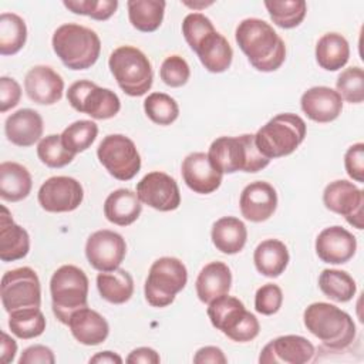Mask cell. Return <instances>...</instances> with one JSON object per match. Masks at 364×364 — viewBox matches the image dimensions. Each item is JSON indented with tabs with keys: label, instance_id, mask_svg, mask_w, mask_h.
Here are the masks:
<instances>
[{
	"label": "cell",
	"instance_id": "1",
	"mask_svg": "<svg viewBox=\"0 0 364 364\" xmlns=\"http://www.w3.org/2000/svg\"><path fill=\"white\" fill-rule=\"evenodd\" d=\"M235 38L257 71H276L286 60L284 41L264 20L253 17L242 20L236 27Z\"/></svg>",
	"mask_w": 364,
	"mask_h": 364
},
{
	"label": "cell",
	"instance_id": "2",
	"mask_svg": "<svg viewBox=\"0 0 364 364\" xmlns=\"http://www.w3.org/2000/svg\"><path fill=\"white\" fill-rule=\"evenodd\" d=\"M306 328L331 350H343L355 338V324L348 313L334 304L317 301L303 313Z\"/></svg>",
	"mask_w": 364,
	"mask_h": 364
},
{
	"label": "cell",
	"instance_id": "3",
	"mask_svg": "<svg viewBox=\"0 0 364 364\" xmlns=\"http://www.w3.org/2000/svg\"><path fill=\"white\" fill-rule=\"evenodd\" d=\"M208 158L220 173L237 171L255 173L264 169L270 162L256 148L253 134L216 138L209 146Z\"/></svg>",
	"mask_w": 364,
	"mask_h": 364
},
{
	"label": "cell",
	"instance_id": "4",
	"mask_svg": "<svg viewBox=\"0 0 364 364\" xmlns=\"http://www.w3.org/2000/svg\"><path fill=\"white\" fill-rule=\"evenodd\" d=\"M53 50L70 70H87L94 65L101 53L98 34L75 23L61 24L51 38Z\"/></svg>",
	"mask_w": 364,
	"mask_h": 364
},
{
	"label": "cell",
	"instance_id": "5",
	"mask_svg": "<svg viewBox=\"0 0 364 364\" xmlns=\"http://www.w3.org/2000/svg\"><path fill=\"white\" fill-rule=\"evenodd\" d=\"M306 129L304 119L297 114H277L255 134V144L267 159L287 156L304 141Z\"/></svg>",
	"mask_w": 364,
	"mask_h": 364
},
{
	"label": "cell",
	"instance_id": "6",
	"mask_svg": "<svg viewBox=\"0 0 364 364\" xmlns=\"http://www.w3.org/2000/svg\"><path fill=\"white\" fill-rule=\"evenodd\" d=\"M208 316L212 326L236 343H247L257 337L260 324L256 316L245 309V304L229 294H222L208 304Z\"/></svg>",
	"mask_w": 364,
	"mask_h": 364
},
{
	"label": "cell",
	"instance_id": "7",
	"mask_svg": "<svg viewBox=\"0 0 364 364\" xmlns=\"http://www.w3.org/2000/svg\"><path fill=\"white\" fill-rule=\"evenodd\" d=\"M50 293L54 316L67 324L74 311L87 306L88 277L80 267L64 264L53 273Z\"/></svg>",
	"mask_w": 364,
	"mask_h": 364
},
{
	"label": "cell",
	"instance_id": "8",
	"mask_svg": "<svg viewBox=\"0 0 364 364\" xmlns=\"http://www.w3.org/2000/svg\"><path fill=\"white\" fill-rule=\"evenodd\" d=\"M108 67L119 88L129 97H141L152 87L151 61L136 47L121 46L115 48L109 55Z\"/></svg>",
	"mask_w": 364,
	"mask_h": 364
},
{
	"label": "cell",
	"instance_id": "9",
	"mask_svg": "<svg viewBox=\"0 0 364 364\" xmlns=\"http://www.w3.org/2000/svg\"><path fill=\"white\" fill-rule=\"evenodd\" d=\"M188 270L185 264L171 256L156 259L145 280V299L152 307H166L186 286Z\"/></svg>",
	"mask_w": 364,
	"mask_h": 364
},
{
	"label": "cell",
	"instance_id": "10",
	"mask_svg": "<svg viewBox=\"0 0 364 364\" xmlns=\"http://www.w3.org/2000/svg\"><path fill=\"white\" fill-rule=\"evenodd\" d=\"M67 100L75 111L94 119H109L121 109V101L114 91L88 80L73 82L68 87Z\"/></svg>",
	"mask_w": 364,
	"mask_h": 364
},
{
	"label": "cell",
	"instance_id": "11",
	"mask_svg": "<svg viewBox=\"0 0 364 364\" xmlns=\"http://www.w3.org/2000/svg\"><path fill=\"white\" fill-rule=\"evenodd\" d=\"M97 156L118 181H129L141 169V156L134 141L122 134L107 135L97 148Z\"/></svg>",
	"mask_w": 364,
	"mask_h": 364
},
{
	"label": "cell",
	"instance_id": "12",
	"mask_svg": "<svg viewBox=\"0 0 364 364\" xmlns=\"http://www.w3.org/2000/svg\"><path fill=\"white\" fill-rule=\"evenodd\" d=\"M1 303L7 313L40 307L41 286L37 273L28 266L6 272L1 277Z\"/></svg>",
	"mask_w": 364,
	"mask_h": 364
},
{
	"label": "cell",
	"instance_id": "13",
	"mask_svg": "<svg viewBox=\"0 0 364 364\" xmlns=\"http://www.w3.org/2000/svg\"><path fill=\"white\" fill-rule=\"evenodd\" d=\"M323 202L328 210L344 216L351 226L358 230L363 229L364 193L353 182L346 179L330 182L324 188Z\"/></svg>",
	"mask_w": 364,
	"mask_h": 364
},
{
	"label": "cell",
	"instance_id": "14",
	"mask_svg": "<svg viewBox=\"0 0 364 364\" xmlns=\"http://www.w3.org/2000/svg\"><path fill=\"white\" fill-rule=\"evenodd\" d=\"M125 255L127 243L124 237L114 230H97L87 239V260L98 272H111L118 269Z\"/></svg>",
	"mask_w": 364,
	"mask_h": 364
},
{
	"label": "cell",
	"instance_id": "15",
	"mask_svg": "<svg viewBox=\"0 0 364 364\" xmlns=\"http://www.w3.org/2000/svg\"><path fill=\"white\" fill-rule=\"evenodd\" d=\"M37 199L40 206L47 212H71L81 205L84 189L71 176H51L40 186Z\"/></svg>",
	"mask_w": 364,
	"mask_h": 364
},
{
	"label": "cell",
	"instance_id": "16",
	"mask_svg": "<svg viewBox=\"0 0 364 364\" xmlns=\"http://www.w3.org/2000/svg\"><path fill=\"white\" fill-rule=\"evenodd\" d=\"M139 200L159 212H171L181 205V192L176 181L165 172L146 173L136 185Z\"/></svg>",
	"mask_w": 364,
	"mask_h": 364
},
{
	"label": "cell",
	"instance_id": "17",
	"mask_svg": "<svg viewBox=\"0 0 364 364\" xmlns=\"http://www.w3.org/2000/svg\"><path fill=\"white\" fill-rule=\"evenodd\" d=\"M316 354L314 346L304 337L296 334L280 336L269 341L259 355L262 364H304Z\"/></svg>",
	"mask_w": 364,
	"mask_h": 364
},
{
	"label": "cell",
	"instance_id": "18",
	"mask_svg": "<svg viewBox=\"0 0 364 364\" xmlns=\"http://www.w3.org/2000/svg\"><path fill=\"white\" fill-rule=\"evenodd\" d=\"M355 236L338 225L323 229L316 239V253L324 263H347L355 255Z\"/></svg>",
	"mask_w": 364,
	"mask_h": 364
},
{
	"label": "cell",
	"instance_id": "19",
	"mask_svg": "<svg viewBox=\"0 0 364 364\" xmlns=\"http://www.w3.org/2000/svg\"><path fill=\"white\" fill-rule=\"evenodd\" d=\"M242 216L259 223L267 220L277 208L276 189L264 181H255L246 185L239 198Z\"/></svg>",
	"mask_w": 364,
	"mask_h": 364
},
{
	"label": "cell",
	"instance_id": "20",
	"mask_svg": "<svg viewBox=\"0 0 364 364\" xmlns=\"http://www.w3.org/2000/svg\"><path fill=\"white\" fill-rule=\"evenodd\" d=\"M24 90L33 102L53 105L63 97L64 80L48 65H34L26 74Z\"/></svg>",
	"mask_w": 364,
	"mask_h": 364
},
{
	"label": "cell",
	"instance_id": "21",
	"mask_svg": "<svg viewBox=\"0 0 364 364\" xmlns=\"http://www.w3.org/2000/svg\"><path fill=\"white\" fill-rule=\"evenodd\" d=\"M182 178L186 186L195 193L208 195L215 192L220 183L222 176L218 169H215L205 152H192L182 162Z\"/></svg>",
	"mask_w": 364,
	"mask_h": 364
},
{
	"label": "cell",
	"instance_id": "22",
	"mask_svg": "<svg viewBox=\"0 0 364 364\" xmlns=\"http://www.w3.org/2000/svg\"><path fill=\"white\" fill-rule=\"evenodd\" d=\"M300 107L307 118L314 122L326 124L338 118L343 111V100L336 90L317 85L303 92Z\"/></svg>",
	"mask_w": 364,
	"mask_h": 364
},
{
	"label": "cell",
	"instance_id": "23",
	"mask_svg": "<svg viewBox=\"0 0 364 364\" xmlns=\"http://www.w3.org/2000/svg\"><path fill=\"white\" fill-rule=\"evenodd\" d=\"M43 118L31 108H21L7 117L4 132L7 139L21 148L34 145L43 135Z\"/></svg>",
	"mask_w": 364,
	"mask_h": 364
},
{
	"label": "cell",
	"instance_id": "24",
	"mask_svg": "<svg viewBox=\"0 0 364 364\" xmlns=\"http://www.w3.org/2000/svg\"><path fill=\"white\" fill-rule=\"evenodd\" d=\"M73 337L84 346H98L109 334L108 321L88 306L74 311L67 323Z\"/></svg>",
	"mask_w": 364,
	"mask_h": 364
},
{
	"label": "cell",
	"instance_id": "25",
	"mask_svg": "<svg viewBox=\"0 0 364 364\" xmlns=\"http://www.w3.org/2000/svg\"><path fill=\"white\" fill-rule=\"evenodd\" d=\"M30 250V236L24 228L17 225L9 209L1 205L0 213V259L1 262H16L27 256Z\"/></svg>",
	"mask_w": 364,
	"mask_h": 364
},
{
	"label": "cell",
	"instance_id": "26",
	"mask_svg": "<svg viewBox=\"0 0 364 364\" xmlns=\"http://www.w3.org/2000/svg\"><path fill=\"white\" fill-rule=\"evenodd\" d=\"M230 284L232 273L229 266L223 262H210L202 267L196 277V296L202 303L209 304L213 299L228 294Z\"/></svg>",
	"mask_w": 364,
	"mask_h": 364
},
{
	"label": "cell",
	"instance_id": "27",
	"mask_svg": "<svg viewBox=\"0 0 364 364\" xmlns=\"http://www.w3.org/2000/svg\"><path fill=\"white\" fill-rule=\"evenodd\" d=\"M142 212V202L131 189H117L104 202V215L108 222L118 226L132 225Z\"/></svg>",
	"mask_w": 364,
	"mask_h": 364
},
{
	"label": "cell",
	"instance_id": "28",
	"mask_svg": "<svg viewBox=\"0 0 364 364\" xmlns=\"http://www.w3.org/2000/svg\"><path fill=\"white\" fill-rule=\"evenodd\" d=\"M202 65L210 73H223L226 71L233 58V50L229 41L218 31L208 34L193 50Z\"/></svg>",
	"mask_w": 364,
	"mask_h": 364
},
{
	"label": "cell",
	"instance_id": "29",
	"mask_svg": "<svg viewBox=\"0 0 364 364\" xmlns=\"http://www.w3.org/2000/svg\"><path fill=\"white\" fill-rule=\"evenodd\" d=\"M215 247L225 255L239 253L247 240L246 225L235 216H223L218 219L210 232Z\"/></svg>",
	"mask_w": 364,
	"mask_h": 364
},
{
	"label": "cell",
	"instance_id": "30",
	"mask_svg": "<svg viewBox=\"0 0 364 364\" xmlns=\"http://www.w3.org/2000/svg\"><path fill=\"white\" fill-rule=\"evenodd\" d=\"M31 186V175L26 166L11 161L0 164V196L3 200H23L28 196Z\"/></svg>",
	"mask_w": 364,
	"mask_h": 364
},
{
	"label": "cell",
	"instance_id": "31",
	"mask_svg": "<svg viewBox=\"0 0 364 364\" xmlns=\"http://www.w3.org/2000/svg\"><path fill=\"white\" fill-rule=\"evenodd\" d=\"M290 260L286 245L279 239H266L257 245L253 262L257 272L266 277H279Z\"/></svg>",
	"mask_w": 364,
	"mask_h": 364
},
{
	"label": "cell",
	"instance_id": "32",
	"mask_svg": "<svg viewBox=\"0 0 364 364\" xmlns=\"http://www.w3.org/2000/svg\"><path fill=\"white\" fill-rule=\"evenodd\" d=\"M348 57L350 46L344 36L327 33L318 38L316 44V60L323 70L337 71L347 64Z\"/></svg>",
	"mask_w": 364,
	"mask_h": 364
},
{
	"label": "cell",
	"instance_id": "33",
	"mask_svg": "<svg viewBox=\"0 0 364 364\" xmlns=\"http://www.w3.org/2000/svg\"><path fill=\"white\" fill-rule=\"evenodd\" d=\"M97 289L101 297L112 304H122L132 297L134 280L124 269L100 272L97 276Z\"/></svg>",
	"mask_w": 364,
	"mask_h": 364
},
{
	"label": "cell",
	"instance_id": "34",
	"mask_svg": "<svg viewBox=\"0 0 364 364\" xmlns=\"http://www.w3.org/2000/svg\"><path fill=\"white\" fill-rule=\"evenodd\" d=\"M165 6L162 0H128L129 23L142 33H152L162 24Z\"/></svg>",
	"mask_w": 364,
	"mask_h": 364
},
{
	"label": "cell",
	"instance_id": "35",
	"mask_svg": "<svg viewBox=\"0 0 364 364\" xmlns=\"http://www.w3.org/2000/svg\"><path fill=\"white\" fill-rule=\"evenodd\" d=\"M318 287L326 297L338 303L350 301L357 291L354 279L347 272L337 269H324L318 276Z\"/></svg>",
	"mask_w": 364,
	"mask_h": 364
},
{
	"label": "cell",
	"instance_id": "36",
	"mask_svg": "<svg viewBox=\"0 0 364 364\" xmlns=\"http://www.w3.org/2000/svg\"><path fill=\"white\" fill-rule=\"evenodd\" d=\"M27 40L24 20L16 13L0 14V54L13 55L18 53Z\"/></svg>",
	"mask_w": 364,
	"mask_h": 364
},
{
	"label": "cell",
	"instance_id": "37",
	"mask_svg": "<svg viewBox=\"0 0 364 364\" xmlns=\"http://www.w3.org/2000/svg\"><path fill=\"white\" fill-rule=\"evenodd\" d=\"M9 328L18 338H36L46 330V317L40 307L16 310L9 313Z\"/></svg>",
	"mask_w": 364,
	"mask_h": 364
},
{
	"label": "cell",
	"instance_id": "38",
	"mask_svg": "<svg viewBox=\"0 0 364 364\" xmlns=\"http://www.w3.org/2000/svg\"><path fill=\"white\" fill-rule=\"evenodd\" d=\"M272 21L282 28H294L306 17L307 4L304 0H272L264 1Z\"/></svg>",
	"mask_w": 364,
	"mask_h": 364
},
{
	"label": "cell",
	"instance_id": "39",
	"mask_svg": "<svg viewBox=\"0 0 364 364\" xmlns=\"http://www.w3.org/2000/svg\"><path fill=\"white\" fill-rule=\"evenodd\" d=\"M98 135V127L94 121L80 119L70 124L61 134L64 146L73 154H80L88 149Z\"/></svg>",
	"mask_w": 364,
	"mask_h": 364
},
{
	"label": "cell",
	"instance_id": "40",
	"mask_svg": "<svg viewBox=\"0 0 364 364\" xmlns=\"http://www.w3.org/2000/svg\"><path fill=\"white\" fill-rule=\"evenodd\" d=\"M146 117L158 125H171L179 115L178 102L165 92H152L144 101Z\"/></svg>",
	"mask_w": 364,
	"mask_h": 364
},
{
	"label": "cell",
	"instance_id": "41",
	"mask_svg": "<svg viewBox=\"0 0 364 364\" xmlns=\"http://www.w3.org/2000/svg\"><path fill=\"white\" fill-rule=\"evenodd\" d=\"M37 155L38 159L48 168H63L75 156V154L64 146L61 135L57 134H51L40 139L37 145Z\"/></svg>",
	"mask_w": 364,
	"mask_h": 364
},
{
	"label": "cell",
	"instance_id": "42",
	"mask_svg": "<svg viewBox=\"0 0 364 364\" xmlns=\"http://www.w3.org/2000/svg\"><path fill=\"white\" fill-rule=\"evenodd\" d=\"M336 91L341 100L350 104L364 101V71L361 67H348L343 70L336 81Z\"/></svg>",
	"mask_w": 364,
	"mask_h": 364
},
{
	"label": "cell",
	"instance_id": "43",
	"mask_svg": "<svg viewBox=\"0 0 364 364\" xmlns=\"http://www.w3.org/2000/svg\"><path fill=\"white\" fill-rule=\"evenodd\" d=\"M63 4L74 14L88 16L100 21L108 20L118 7L117 0H64Z\"/></svg>",
	"mask_w": 364,
	"mask_h": 364
},
{
	"label": "cell",
	"instance_id": "44",
	"mask_svg": "<svg viewBox=\"0 0 364 364\" xmlns=\"http://www.w3.org/2000/svg\"><path fill=\"white\" fill-rule=\"evenodd\" d=\"M216 31L212 21L202 13H189L182 21V34L192 50L210 33Z\"/></svg>",
	"mask_w": 364,
	"mask_h": 364
},
{
	"label": "cell",
	"instance_id": "45",
	"mask_svg": "<svg viewBox=\"0 0 364 364\" xmlns=\"http://www.w3.org/2000/svg\"><path fill=\"white\" fill-rule=\"evenodd\" d=\"M159 75L166 85L178 88L188 82L191 77V68L186 60L181 55H169L164 60L159 70Z\"/></svg>",
	"mask_w": 364,
	"mask_h": 364
},
{
	"label": "cell",
	"instance_id": "46",
	"mask_svg": "<svg viewBox=\"0 0 364 364\" xmlns=\"http://www.w3.org/2000/svg\"><path fill=\"white\" fill-rule=\"evenodd\" d=\"M283 304V291L277 284L266 283L257 289L255 294V309L263 316H272L280 310Z\"/></svg>",
	"mask_w": 364,
	"mask_h": 364
},
{
	"label": "cell",
	"instance_id": "47",
	"mask_svg": "<svg viewBox=\"0 0 364 364\" xmlns=\"http://www.w3.org/2000/svg\"><path fill=\"white\" fill-rule=\"evenodd\" d=\"M344 166L347 175L355 182H364V144L351 145L344 154Z\"/></svg>",
	"mask_w": 364,
	"mask_h": 364
},
{
	"label": "cell",
	"instance_id": "48",
	"mask_svg": "<svg viewBox=\"0 0 364 364\" xmlns=\"http://www.w3.org/2000/svg\"><path fill=\"white\" fill-rule=\"evenodd\" d=\"M21 98L20 84L10 77L3 75L0 78V112H6L14 108Z\"/></svg>",
	"mask_w": 364,
	"mask_h": 364
},
{
	"label": "cell",
	"instance_id": "49",
	"mask_svg": "<svg viewBox=\"0 0 364 364\" xmlns=\"http://www.w3.org/2000/svg\"><path fill=\"white\" fill-rule=\"evenodd\" d=\"M54 363H55V357L53 350L41 344L27 347L18 358V364H54Z\"/></svg>",
	"mask_w": 364,
	"mask_h": 364
},
{
	"label": "cell",
	"instance_id": "50",
	"mask_svg": "<svg viewBox=\"0 0 364 364\" xmlns=\"http://www.w3.org/2000/svg\"><path fill=\"white\" fill-rule=\"evenodd\" d=\"M195 364H226L228 358L225 353L215 346H206L199 348L193 355Z\"/></svg>",
	"mask_w": 364,
	"mask_h": 364
},
{
	"label": "cell",
	"instance_id": "51",
	"mask_svg": "<svg viewBox=\"0 0 364 364\" xmlns=\"http://www.w3.org/2000/svg\"><path fill=\"white\" fill-rule=\"evenodd\" d=\"M125 361L128 364H158L161 357L151 347H138L129 353Z\"/></svg>",
	"mask_w": 364,
	"mask_h": 364
},
{
	"label": "cell",
	"instance_id": "52",
	"mask_svg": "<svg viewBox=\"0 0 364 364\" xmlns=\"http://www.w3.org/2000/svg\"><path fill=\"white\" fill-rule=\"evenodd\" d=\"M17 353V343L6 331L1 333V361L9 364L14 360Z\"/></svg>",
	"mask_w": 364,
	"mask_h": 364
},
{
	"label": "cell",
	"instance_id": "53",
	"mask_svg": "<svg viewBox=\"0 0 364 364\" xmlns=\"http://www.w3.org/2000/svg\"><path fill=\"white\" fill-rule=\"evenodd\" d=\"M90 363L92 364H121L122 358L112 351H101L97 353L90 358Z\"/></svg>",
	"mask_w": 364,
	"mask_h": 364
}]
</instances>
